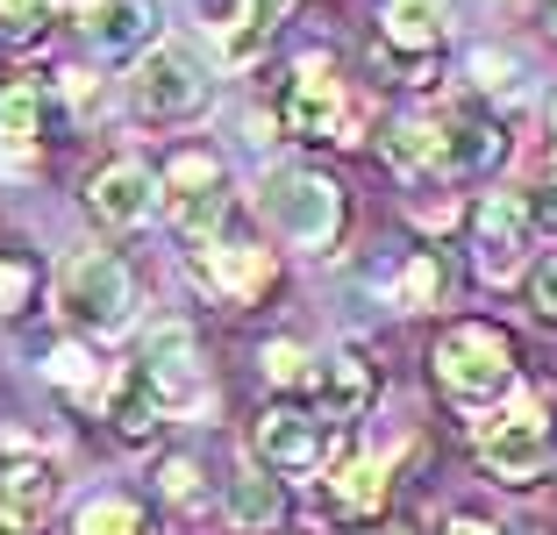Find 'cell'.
Masks as SVG:
<instances>
[{
  "mask_svg": "<svg viewBox=\"0 0 557 535\" xmlns=\"http://www.w3.org/2000/svg\"><path fill=\"white\" fill-rule=\"evenodd\" d=\"M436 386L458 407H493L515 393V343L493 322H458L436 336Z\"/></svg>",
  "mask_w": 557,
  "mask_h": 535,
  "instance_id": "1",
  "label": "cell"
},
{
  "mask_svg": "<svg viewBox=\"0 0 557 535\" xmlns=\"http://www.w3.org/2000/svg\"><path fill=\"white\" fill-rule=\"evenodd\" d=\"M58 308L72 328L86 336H122L136 322V278L115 250H79V258L58 272Z\"/></svg>",
  "mask_w": 557,
  "mask_h": 535,
  "instance_id": "2",
  "label": "cell"
},
{
  "mask_svg": "<svg viewBox=\"0 0 557 535\" xmlns=\"http://www.w3.org/2000/svg\"><path fill=\"white\" fill-rule=\"evenodd\" d=\"M479 457H486L493 478H508V486H529V478H543L557 457V414L543 393H529V400H515L500 422L479 428Z\"/></svg>",
  "mask_w": 557,
  "mask_h": 535,
  "instance_id": "3",
  "label": "cell"
},
{
  "mask_svg": "<svg viewBox=\"0 0 557 535\" xmlns=\"http://www.w3.org/2000/svg\"><path fill=\"white\" fill-rule=\"evenodd\" d=\"M264 214L278 222V236L300 250H322L336 244V228H344V186L322 172H278L272 194H264Z\"/></svg>",
  "mask_w": 557,
  "mask_h": 535,
  "instance_id": "4",
  "label": "cell"
},
{
  "mask_svg": "<svg viewBox=\"0 0 557 535\" xmlns=\"http://www.w3.org/2000/svg\"><path fill=\"white\" fill-rule=\"evenodd\" d=\"M129 94L150 122H186V114L208 108V65H200L194 43H158V50H144Z\"/></svg>",
  "mask_w": 557,
  "mask_h": 535,
  "instance_id": "5",
  "label": "cell"
},
{
  "mask_svg": "<svg viewBox=\"0 0 557 535\" xmlns=\"http://www.w3.org/2000/svg\"><path fill=\"white\" fill-rule=\"evenodd\" d=\"M58 464L36 443L8 436L0 443V535H44L50 507H58Z\"/></svg>",
  "mask_w": 557,
  "mask_h": 535,
  "instance_id": "6",
  "label": "cell"
},
{
  "mask_svg": "<svg viewBox=\"0 0 557 535\" xmlns=\"http://www.w3.org/2000/svg\"><path fill=\"white\" fill-rule=\"evenodd\" d=\"M529 236H536V208H529V194H493L486 208L472 214V258H479V278H486V286H508V278H522Z\"/></svg>",
  "mask_w": 557,
  "mask_h": 535,
  "instance_id": "7",
  "label": "cell"
},
{
  "mask_svg": "<svg viewBox=\"0 0 557 535\" xmlns=\"http://www.w3.org/2000/svg\"><path fill=\"white\" fill-rule=\"evenodd\" d=\"M278 122L294 136H308V144H344L358 114H350V94L336 86V72L300 65L294 86H286V100H278Z\"/></svg>",
  "mask_w": 557,
  "mask_h": 535,
  "instance_id": "8",
  "label": "cell"
},
{
  "mask_svg": "<svg viewBox=\"0 0 557 535\" xmlns=\"http://www.w3.org/2000/svg\"><path fill=\"white\" fill-rule=\"evenodd\" d=\"M164 208H172L180 228H194V236L222 222V208H230V172H222V158L186 150V158L164 164Z\"/></svg>",
  "mask_w": 557,
  "mask_h": 535,
  "instance_id": "9",
  "label": "cell"
},
{
  "mask_svg": "<svg viewBox=\"0 0 557 535\" xmlns=\"http://www.w3.org/2000/svg\"><path fill=\"white\" fill-rule=\"evenodd\" d=\"M272 250H258V244H208V250H194V278H200V293L208 300H222V308H250L264 286H272Z\"/></svg>",
  "mask_w": 557,
  "mask_h": 535,
  "instance_id": "10",
  "label": "cell"
},
{
  "mask_svg": "<svg viewBox=\"0 0 557 535\" xmlns=\"http://www.w3.org/2000/svg\"><path fill=\"white\" fill-rule=\"evenodd\" d=\"M144 372H150V386H158L164 414H200L208 386H200V364H194V336H186L180 322H172V328H150Z\"/></svg>",
  "mask_w": 557,
  "mask_h": 535,
  "instance_id": "11",
  "label": "cell"
},
{
  "mask_svg": "<svg viewBox=\"0 0 557 535\" xmlns=\"http://www.w3.org/2000/svg\"><path fill=\"white\" fill-rule=\"evenodd\" d=\"M508 158V129L479 108H458L436 122V172L450 178H472V172H493V164Z\"/></svg>",
  "mask_w": 557,
  "mask_h": 535,
  "instance_id": "12",
  "label": "cell"
},
{
  "mask_svg": "<svg viewBox=\"0 0 557 535\" xmlns=\"http://www.w3.org/2000/svg\"><path fill=\"white\" fill-rule=\"evenodd\" d=\"M150 200H158V178L144 164H108V172L86 178V208H94L100 228H136L150 214Z\"/></svg>",
  "mask_w": 557,
  "mask_h": 535,
  "instance_id": "13",
  "label": "cell"
},
{
  "mask_svg": "<svg viewBox=\"0 0 557 535\" xmlns=\"http://www.w3.org/2000/svg\"><path fill=\"white\" fill-rule=\"evenodd\" d=\"M258 457L272 471H314L322 464V428L300 407H264L258 414Z\"/></svg>",
  "mask_w": 557,
  "mask_h": 535,
  "instance_id": "14",
  "label": "cell"
},
{
  "mask_svg": "<svg viewBox=\"0 0 557 535\" xmlns=\"http://www.w3.org/2000/svg\"><path fill=\"white\" fill-rule=\"evenodd\" d=\"M100 407H108V422H115V428H122L129 443L158 436V422H172V414H164V400H158V386H150V372H144V364H129V372H115V378H108V393H100Z\"/></svg>",
  "mask_w": 557,
  "mask_h": 535,
  "instance_id": "15",
  "label": "cell"
},
{
  "mask_svg": "<svg viewBox=\"0 0 557 535\" xmlns=\"http://www.w3.org/2000/svg\"><path fill=\"white\" fill-rule=\"evenodd\" d=\"M294 15V0H236V15L222 22V58H230L236 72L258 65L264 50L278 43V22Z\"/></svg>",
  "mask_w": 557,
  "mask_h": 535,
  "instance_id": "16",
  "label": "cell"
},
{
  "mask_svg": "<svg viewBox=\"0 0 557 535\" xmlns=\"http://www.w3.org/2000/svg\"><path fill=\"white\" fill-rule=\"evenodd\" d=\"M314 393H322V407L336 414V422H358L364 407H372V364H364L358 350H329L322 372H314Z\"/></svg>",
  "mask_w": 557,
  "mask_h": 535,
  "instance_id": "17",
  "label": "cell"
},
{
  "mask_svg": "<svg viewBox=\"0 0 557 535\" xmlns=\"http://www.w3.org/2000/svg\"><path fill=\"white\" fill-rule=\"evenodd\" d=\"M379 15H386V43L408 50V58H436L450 22H443V0H379Z\"/></svg>",
  "mask_w": 557,
  "mask_h": 535,
  "instance_id": "18",
  "label": "cell"
},
{
  "mask_svg": "<svg viewBox=\"0 0 557 535\" xmlns=\"http://www.w3.org/2000/svg\"><path fill=\"white\" fill-rule=\"evenodd\" d=\"M329 500L344 507V514H379L386 507V464L364 450H344L329 464Z\"/></svg>",
  "mask_w": 557,
  "mask_h": 535,
  "instance_id": "19",
  "label": "cell"
},
{
  "mask_svg": "<svg viewBox=\"0 0 557 535\" xmlns=\"http://www.w3.org/2000/svg\"><path fill=\"white\" fill-rule=\"evenodd\" d=\"M44 79H29V72H15V79H0V136L22 150H36V136H44Z\"/></svg>",
  "mask_w": 557,
  "mask_h": 535,
  "instance_id": "20",
  "label": "cell"
},
{
  "mask_svg": "<svg viewBox=\"0 0 557 535\" xmlns=\"http://www.w3.org/2000/svg\"><path fill=\"white\" fill-rule=\"evenodd\" d=\"M150 29V8L144 0H100V8H86V36H94L108 58H122V50H136Z\"/></svg>",
  "mask_w": 557,
  "mask_h": 535,
  "instance_id": "21",
  "label": "cell"
},
{
  "mask_svg": "<svg viewBox=\"0 0 557 535\" xmlns=\"http://www.w3.org/2000/svg\"><path fill=\"white\" fill-rule=\"evenodd\" d=\"M379 150H386V164H400V172H429V164H436V122H429V114H400L394 129L379 136Z\"/></svg>",
  "mask_w": 557,
  "mask_h": 535,
  "instance_id": "22",
  "label": "cell"
},
{
  "mask_svg": "<svg viewBox=\"0 0 557 535\" xmlns=\"http://www.w3.org/2000/svg\"><path fill=\"white\" fill-rule=\"evenodd\" d=\"M230 514L244 521V528H272V521H278V478H264V471H236V478H230Z\"/></svg>",
  "mask_w": 557,
  "mask_h": 535,
  "instance_id": "23",
  "label": "cell"
},
{
  "mask_svg": "<svg viewBox=\"0 0 557 535\" xmlns=\"http://www.w3.org/2000/svg\"><path fill=\"white\" fill-rule=\"evenodd\" d=\"M150 486L164 493V500L172 507H208V478H200V457H158V464H150Z\"/></svg>",
  "mask_w": 557,
  "mask_h": 535,
  "instance_id": "24",
  "label": "cell"
},
{
  "mask_svg": "<svg viewBox=\"0 0 557 535\" xmlns=\"http://www.w3.org/2000/svg\"><path fill=\"white\" fill-rule=\"evenodd\" d=\"M436 300H443V264L429 258V250H414V258H408V272L394 278V308L422 314V308H436Z\"/></svg>",
  "mask_w": 557,
  "mask_h": 535,
  "instance_id": "25",
  "label": "cell"
},
{
  "mask_svg": "<svg viewBox=\"0 0 557 535\" xmlns=\"http://www.w3.org/2000/svg\"><path fill=\"white\" fill-rule=\"evenodd\" d=\"M79 535H144V507H136V500H115V493H100V500L79 507Z\"/></svg>",
  "mask_w": 557,
  "mask_h": 535,
  "instance_id": "26",
  "label": "cell"
},
{
  "mask_svg": "<svg viewBox=\"0 0 557 535\" xmlns=\"http://www.w3.org/2000/svg\"><path fill=\"white\" fill-rule=\"evenodd\" d=\"M58 15V0H0V43H36Z\"/></svg>",
  "mask_w": 557,
  "mask_h": 535,
  "instance_id": "27",
  "label": "cell"
},
{
  "mask_svg": "<svg viewBox=\"0 0 557 535\" xmlns=\"http://www.w3.org/2000/svg\"><path fill=\"white\" fill-rule=\"evenodd\" d=\"M44 372L58 378V386H72V393H108V378H94V357L86 350H72V343H58V350H44Z\"/></svg>",
  "mask_w": 557,
  "mask_h": 535,
  "instance_id": "28",
  "label": "cell"
},
{
  "mask_svg": "<svg viewBox=\"0 0 557 535\" xmlns=\"http://www.w3.org/2000/svg\"><path fill=\"white\" fill-rule=\"evenodd\" d=\"M264 378H272V386H308V350H300V343H264Z\"/></svg>",
  "mask_w": 557,
  "mask_h": 535,
  "instance_id": "29",
  "label": "cell"
},
{
  "mask_svg": "<svg viewBox=\"0 0 557 535\" xmlns=\"http://www.w3.org/2000/svg\"><path fill=\"white\" fill-rule=\"evenodd\" d=\"M29 293H36V272L22 258H0V314H22Z\"/></svg>",
  "mask_w": 557,
  "mask_h": 535,
  "instance_id": "30",
  "label": "cell"
},
{
  "mask_svg": "<svg viewBox=\"0 0 557 535\" xmlns=\"http://www.w3.org/2000/svg\"><path fill=\"white\" fill-rule=\"evenodd\" d=\"M529 293H536V314H543V322H557V258H543V264H536Z\"/></svg>",
  "mask_w": 557,
  "mask_h": 535,
  "instance_id": "31",
  "label": "cell"
},
{
  "mask_svg": "<svg viewBox=\"0 0 557 535\" xmlns=\"http://www.w3.org/2000/svg\"><path fill=\"white\" fill-rule=\"evenodd\" d=\"M472 79H479V86H515V58H500V50H479V58H472Z\"/></svg>",
  "mask_w": 557,
  "mask_h": 535,
  "instance_id": "32",
  "label": "cell"
},
{
  "mask_svg": "<svg viewBox=\"0 0 557 535\" xmlns=\"http://www.w3.org/2000/svg\"><path fill=\"white\" fill-rule=\"evenodd\" d=\"M436 535H500V528H493L486 514H443V528H436Z\"/></svg>",
  "mask_w": 557,
  "mask_h": 535,
  "instance_id": "33",
  "label": "cell"
},
{
  "mask_svg": "<svg viewBox=\"0 0 557 535\" xmlns=\"http://www.w3.org/2000/svg\"><path fill=\"white\" fill-rule=\"evenodd\" d=\"M536 22H543V36L557 43V0H536Z\"/></svg>",
  "mask_w": 557,
  "mask_h": 535,
  "instance_id": "34",
  "label": "cell"
},
{
  "mask_svg": "<svg viewBox=\"0 0 557 535\" xmlns=\"http://www.w3.org/2000/svg\"><path fill=\"white\" fill-rule=\"evenodd\" d=\"M286 535H322V528H286Z\"/></svg>",
  "mask_w": 557,
  "mask_h": 535,
  "instance_id": "35",
  "label": "cell"
},
{
  "mask_svg": "<svg viewBox=\"0 0 557 535\" xmlns=\"http://www.w3.org/2000/svg\"><path fill=\"white\" fill-rule=\"evenodd\" d=\"M79 8H100V0H79Z\"/></svg>",
  "mask_w": 557,
  "mask_h": 535,
  "instance_id": "36",
  "label": "cell"
},
{
  "mask_svg": "<svg viewBox=\"0 0 557 535\" xmlns=\"http://www.w3.org/2000/svg\"><path fill=\"white\" fill-rule=\"evenodd\" d=\"M386 535H408V528H386Z\"/></svg>",
  "mask_w": 557,
  "mask_h": 535,
  "instance_id": "37",
  "label": "cell"
},
{
  "mask_svg": "<svg viewBox=\"0 0 557 535\" xmlns=\"http://www.w3.org/2000/svg\"><path fill=\"white\" fill-rule=\"evenodd\" d=\"M550 114H557V108H550Z\"/></svg>",
  "mask_w": 557,
  "mask_h": 535,
  "instance_id": "38",
  "label": "cell"
},
{
  "mask_svg": "<svg viewBox=\"0 0 557 535\" xmlns=\"http://www.w3.org/2000/svg\"><path fill=\"white\" fill-rule=\"evenodd\" d=\"M550 178H557V172H550Z\"/></svg>",
  "mask_w": 557,
  "mask_h": 535,
  "instance_id": "39",
  "label": "cell"
}]
</instances>
